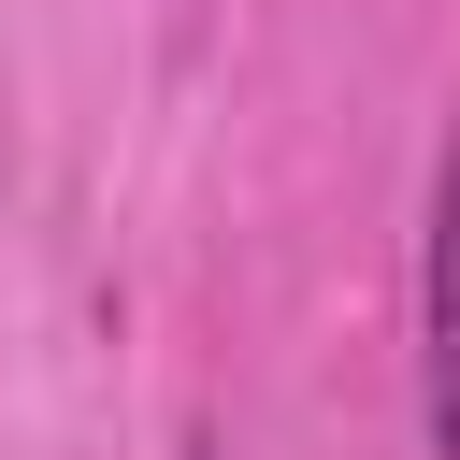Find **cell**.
I'll list each match as a JSON object with an SVG mask.
<instances>
[{
  "instance_id": "obj_1",
  "label": "cell",
  "mask_w": 460,
  "mask_h": 460,
  "mask_svg": "<svg viewBox=\"0 0 460 460\" xmlns=\"http://www.w3.org/2000/svg\"><path fill=\"white\" fill-rule=\"evenodd\" d=\"M417 446L460 460V115L431 144V230H417Z\"/></svg>"
}]
</instances>
